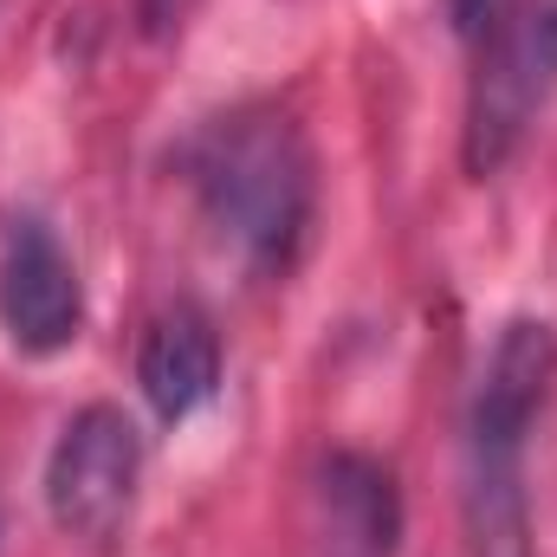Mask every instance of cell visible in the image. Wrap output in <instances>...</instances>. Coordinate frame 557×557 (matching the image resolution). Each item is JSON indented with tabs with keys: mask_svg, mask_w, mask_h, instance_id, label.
<instances>
[{
	"mask_svg": "<svg viewBox=\"0 0 557 557\" xmlns=\"http://www.w3.org/2000/svg\"><path fill=\"white\" fill-rule=\"evenodd\" d=\"M182 182L208 234L240 267L267 278H285L298 267L311 240V214H318V162L285 111L240 104L227 117H208L182 143Z\"/></svg>",
	"mask_w": 557,
	"mask_h": 557,
	"instance_id": "6da1fadb",
	"label": "cell"
},
{
	"mask_svg": "<svg viewBox=\"0 0 557 557\" xmlns=\"http://www.w3.org/2000/svg\"><path fill=\"white\" fill-rule=\"evenodd\" d=\"M473 46L460 162L473 182H493L557 98V0H506Z\"/></svg>",
	"mask_w": 557,
	"mask_h": 557,
	"instance_id": "7a4b0ae2",
	"label": "cell"
},
{
	"mask_svg": "<svg viewBox=\"0 0 557 557\" xmlns=\"http://www.w3.org/2000/svg\"><path fill=\"white\" fill-rule=\"evenodd\" d=\"M143 486V434L117 403H85L46 454V512L78 552H124Z\"/></svg>",
	"mask_w": 557,
	"mask_h": 557,
	"instance_id": "3957f363",
	"label": "cell"
},
{
	"mask_svg": "<svg viewBox=\"0 0 557 557\" xmlns=\"http://www.w3.org/2000/svg\"><path fill=\"white\" fill-rule=\"evenodd\" d=\"M545 416V396L519 376H480L467 409V557H532V506H525V441Z\"/></svg>",
	"mask_w": 557,
	"mask_h": 557,
	"instance_id": "277c9868",
	"label": "cell"
},
{
	"mask_svg": "<svg viewBox=\"0 0 557 557\" xmlns=\"http://www.w3.org/2000/svg\"><path fill=\"white\" fill-rule=\"evenodd\" d=\"M0 331L20 357H59L85 331V278L39 214L0 227Z\"/></svg>",
	"mask_w": 557,
	"mask_h": 557,
	"instance_id": "5b68a950",
	"label": "cell"
},
{
	"mask_svg": "<svg viewBox=\"0 0 557 557\" xmlns=\"http://www.w3.org/2000/svg\"><path fill=\"white\" fill-rule=\"evenodd\" d=\"M137 389L156 409V421H188L221 389V331L201 305H169L149 318L137 350Z\"/></svg>",
	"mask_w": 557,
	"mask_h": 557,
	"instance_id": "8992f818",
	"label": "cell"
},
{
	"mask_svg": "<svg viewBox=\"0 0 557 557\" xmlns=\"http://www.w3.org/2000/svg\"><path fill=\"white\" fill-rule=\"evenodd\" d=\"M318 506H324V532L337 557H389L403 539V493L396 473L370 454H324L318 467Z\"/></svg>",
	"mask_w": 557,
	"mask_h": 557,
	"instance_id": "52a82bcc",
	"label": "cell"
}]
</instances>
